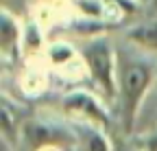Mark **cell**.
Here are the masks:
<instances>
[{"label": "cell", "mask_w": 157, "mask_h": 151, "mask_svg": "<svg viewBox=\"0 0 157 151\" xmlns=\"http://www.w3.org/2000/svg\"><path fill=\"white\" fill-rule=\"evenodd\" d=\"M118 55V105L124 131H133L140 107L151 85L157 79V55H151L133 44L116 48Z\"/></svg>", "instance_id": "cell-1"}, {"label": "cell", "mask_w": 157, "mask_h": 151, "mask_svg": "<svg viewBox=\"0 0 157 151\" xmlns=\"http://www.w3.org/2000/svg\"><path fill=\"white\" fill-rule=\"evenodd\" d=\"M81 62L87 68L92 81L103 92L107 101L118 99V55L107 35H96L85 40L81 48Z\"/></svg>", "instance_id": "cell-2"}, {"label": "cell", "mask_w": 157, "mask_h": 151, "mask_svg": "<svg viewBox=\"0 0 157 151\" xmlns=\"http://www.w3.org/2000/svg\"><path fill=\"white\" fill-rule=\"evenodd\" d=\"M61 107L74 121L90 123V125L103 127V129H107L111 125V116H109L107 105L87 90H70L68 94H63Z\"/></svg>", "instance_id": "cell-3"}, {"label": "cell", "mask_w": 157, "mask_h": 151, "mask_svg": "<svg viewBox=\"0 0 157 151\" xmlns=\"http://www.w3.org/2000/svg\"><path fill=\"white\" fill-rule=\"evenodd\" d=\"M70 127L74 131V145L78 147V151H113V145L109 142L103 127L81 121H72Z\"/></svg>", "instance_id": "cell-4"}, {"label": "cell", "mask_w": 157, "mask_h": 151, "mask_svg": "<svg viewBox=\"0 0 157 151\" xmlns=\"http://www.w3.org/2000/svg\"><path fill=\"white\" fill-rule=\"evenodd\" d=\"M24 40V29L17 22V18L11 15L7 9H2V20H0V53L2 59H15L17 50Z\"/></svg>", "instance_id": "cell-5"}, {"label": "cell", "mask_w": 157, "mask_h": 151, "mask_svg": "<svg viewBox=\"0 0 157 151\" xmlns=\"http://www.w3.org/2000/svg\"><path fill=\"white\" fill-rule=\"evenodd\" d=\"M124 42L142 48L151 55H157V20L133 24L124 31Z\"/></svg>", "instance_id": "cell-6"}, {"label": "cell", "mask_w": 157, "mask_h": 151, "mask_svg": "<svg viewBox=\"0 0 157 151\" xmlns=\"http://www.w3.org/2000/svg\"><path fill=\"white\" fill-rule=\"evenodd\" d=\"M46 57H48V62H50L52 66L63 68L66 64L74 62L76 57H81V53H76L74 46L68 44V42H52V44L46 48Z\"/></svg>", "instance_id": "cell-7"}, {"label": "cell", "mask_w": 157, "mask_h": 151, "mask_svg": "<svg viewBox=\"0 0 157 151\" xmlns=\"http://www.w3.org/2000/svg\"><path fill=\"white\" fill-rule=\"evenodd\" d=\"M22 46H24L26 50H37L39 46H42V31H39V26H37L35 22H31V24L24 26Z\"/></svg>", "instance_id": "cell-8"}, {"label": "cell", "mask_w": 157, "mask_h": 151, "mask_svg": "<svg viewBox=\"0 0 157 151\" xmlns=\"http://www.w3.org/2000/svg\"><path fill=\"white\" fill-rule=\"evenodd\" d=\"M137 147H142L144 151H157V129H151L146 134H142L135 140Z\"/></svg>", "instance_id": "cell-9"}, {"label": "cell", "mask_w": 157, "mask_h": 151, "mask_svg": "<svg viewBox=\"0 0 157 151\" xmlns=\"http://www.w3.org/2000/svg\"><path fill=\"white\" fill-rule=\"evenodd\" d=\"M113 151H144V149L133 142V145H118V147H113Z\"/></svg>", "instance_id": "cell-10"}, {"label": "cell", "mask_w": 157, "mask_h": 151, "mask_svg": "<svg viewBox=\"0 0 157 151\" xmlns=\"http://www.w3.org/2000/svg\"><path fill=\"white\" fill-rule=\"evenodd\" d=\"M2 151H13V149H11V145H9L7 140H2Z\"/></svg>", "instance_id": "cell-11"}, {"label": "cell", "mask_w": 157, "mask_h": 151, "mask_svg": "<svg viewBox=\"0 0 157 151\" xmlns=\"http://www.w3.org/2000/svg\"><path fill=\"white\" fill-rule=\"evenodd\" d=\"M39 151H59V147H46V149H39Z\"/></svg>", "instance_id": "cell-12"}, {"label": "cell", "mask_w": 157, "mask_h": 151, "mask_svg": "<svg viewBox=\"0 0 157 151\" xmlns=\"http://www.w3.org/2000/svg\"><path fill=\"white\" fill-rule=\"evenodd\" d=\"M153 9H155V13H157V0H153Z\"/></svg>", "instance_id": "cell-13"}]
</instances>
